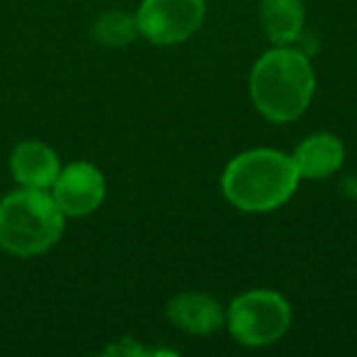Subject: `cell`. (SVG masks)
<instances>
[{
	"label": "cell",
	"mask_w": 357,
	"mask_h": 357,
	"mask_svg": "<svg viewBox=\"0 0 357 357\" xmlns=\"http://www.w3.org/2000/svg\"><path fill=\"white\" fill-rule=\"evenodd\" d=\"M264 32L277 45H289L303 30V6L301 0H262Z\"/></svg>",
	"instance_id": "obj_10"
},
{
	"label": "cell",
	"mask_w": 357,
	"mask_h": 357,
	"mask_svg": "<svg viewBox=\"0 0 357 357\" xmlns=\"http://www.w3.org/2000/svg\"><path fill=\"white\" fill-rule=\"evenodd\" d=\"M298 178L291 157L277 149H250L225 167L223 194L248 213H264L291 199Z\"/></svg>",
	"instance_id": "obj_1"
},
{
	"label": "cell",
	"mask_w": 357,
	"mask_h": 357,
	"mask_svg": "<svg viewBox=\"0 0 357 357\" xmlns=\"http://www.w3.org/2000/svg\"><path fill=\"white\" fill-rule=\"evenodd\" d=\"M169 321L176 328L194 335H211L223 326V308L215 298H211L208 294L189 291L178 294L169 301L167 306Z\"/></svg>",
	"instance_id": "obj_7"
},
{
	"label": "cell",
	"mask_w": 357,
	"mask_h": 357,
	"mask_svg": "<svg viewBox=\"0 0 357 357\" xmlns=\"http://www.w3.org/2000/svg\"><path fill=\"white\" fill-rule=\"evenodd\" d=\"M313 69L298 50L277 47L257 59L250 76V93L257 110L272 123H291L311 103Z\"/></svg>",
	"instance_id": "obj_2"
},
{
	"label": "cell",
	"mask_w": 357,
	"mask_h": 357,
	"mask_svg": "<svg viewBox=\"0 0 357 357\" xmlns=\"http://www.w3.org/2000/svg\"><path fill=\"white\" fill-rule=\"evenodd\" d=\"M294 167H296L298 176L306 178H323L331 176L333 172H337L345 159V149L342 142L335 135L318 132L306 137L294 152Z\"/></svg>",
	"instance_id": "obj_9"
},
{
	"label": "cell",
	"mask_w": 357,
	"mask_h": 357,
	"mask_svg": "<svg viewBox=\"0 0 357 357\" xmlns=\"http://www.w3.org/2000/svg\"><path fill=\"white\" fill-rule=\"evenodd\" d=\"M105 196V178L93 164L76 162L59 172L54 181V201L66 215H86L100 206Z\"/></svg>",
	"instance_id": "obj_6"
},
{
	"label": "cell",
	"mask_w": 357,
	"mask_h": 357,
	"mask_svg": "<svg viewBox=\"0 0 357 357\" xmlns=\"http://www.w3.org/2000/svg\"><path fill=\"white\" fill-rule=\"evenodd\" d=\"M93 35L100 45H108V47H125L139 35L137 30V20L120 10H110L105 15L98 17L93 27Z\"/></svg>",
	"instance_id": "obj_11"
},
{
	"label": "cell",
	"mask_w": 357,
	"mask_h": 357,
	"mask_svg": "<svg viewBox=\"0 0 357 357\" xmlns=\"http://www.w3.org/2000/svg\"><path fill=\"white\" fill-rule=\"evenodd\" d=\"M289 323H291V308L287 298L267 289L243 294L230 303L228 311V328L233 337L250 347L277 342L287 333Z\"/></svg>",
	"instance_id": "obj_4"
},
{
	"label": "cell",
	"mask_w": 357,
	"mask_h": 357,
	"mask_svg": "<svg viewBox=\"0 0 357 357\" xmlns=\"http://www.w3.org/2000/svg\"><path fill=\"white\" fill-rule=\"evenodd\" d=\"M64 230V213L45 189H22L0 201V248L13 255H40Z\"/></svg>",
	"instance_id": "obj_3"
},
{
	"label": "cell",
	"mask_w": 357,
	"mask_h": 357,
	"mask_svg": "<svg viewBox=\"0 0 357 357\" xmlns=\"http://www.w3.org/2000/svg\"><path fill=\"white\" fill-rule=\"evenodd\" d=\"M206 15V0H142L137 30L152 45L167 47L189 40L201 27Z\"/></svg>",
	"instance_id": "obj_5"
},
{
	"label": "cell",
	"mask_w": 357,
	"mask_h": 357,
	"mask_svg": "<svg viewBox=\"0 0 357 357\" xmlns=\"http://www.w3.org/2000/svg\"><path fill=\"white\" fill-rule=\"evenodd\" d=\"M13 174L27 189H50L59 176V159L47 144L42 142H22L13 152Z\"/></svg>",
	"instance_id": "obj_8"
}]
</instances>
